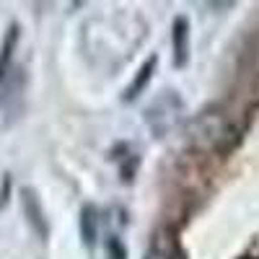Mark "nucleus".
Instances as JSON below:
<instances>
[{
	"label": "nucleus",
	"instance_id": "f257e3e1",
	"mask_svg": "<svg viewBox=\"0 0 259 259\" xmlns=\"http://www.w3.org/2000/svg\"><path fill=\"white\" fill-rule=\"evenodd\" d=\"M189 145L200 153L226 158L239 148L244 138V124H239L223 104H210L207 109L194 114L187 127Z\"/></svg>",
	"mask_w": 259,
	"mask_h": 259
},
{
	"label": "nucleus",
	"instance_id": "f03ea898",
	"mask_svg": "<svg viewBox=\"0 0 259 259\" xmlns=\"http://www.w3.org/2000/svg\"><path fill=\"white\" fill-rule=\"evenodd\" d=\"M145 124L150 127V133L156 138H166L168 133H174L179 122L184 119V101L177 91H163L158 94L150 106L145 109Z\"/></svg>",
	"mask_w": 259,
	"mask_h": 259
},
{
	"label": "nucleus",
	"instance_id": "7ed1b4c3",
	"mask_svg": "<svg viewBox=\"0 0 259 259\" xmlns=\"http://www.w3.org/2000/svg\"><path fill=\"white\" fill-rule=\"evenodd\" d=\"M16 50H18V26L11 24L3 45H0V106H6L24 89V70L16 65Z\"/></svg>",
	"mask_w": 259,
	"mask_h": 259
},
{
	"label": "nucleus",
	"instance_id": "20e7f679",
	"mask_svg": "<svg viewBox=\"0 0 259 259\" xmlns=\"http://www.w3.org/2000/svg\"><path fill=\"white\" fill-rule=\"evenodd\" d=\"M239 80H241V96L249 109H259V36L249 41V47L241 57L239 68Z\"/></svg>",
	"mask_w": 259,
	"mask_h": 259
},
{
	"label": "nucleus",
	"instance_id": "39448f33",
	"mask_svg": "<svg viewBox=\"0 0 259 259\" xmlns=\"http://www.w3.org/2000/svg\"><path fill=\"white\" fill-rule=\"evenodd\" d=\"M145 259H189V254L179 239V231L171 226H161L150 236Z\"/></svg>",
	"mask_w": 259,
	"mask_h": 259
},
{
	"label": "nucleus",
	"instance_id": "423d86ee",
	"mask_svg": "<svg viewBox=\"0 0 259 259\" xmlns=\"http://www.w3.org/2000/svg\"><path fill=\"white\" fill-rule=\"evenodd\" d=\"M21 205H24V212L26 218L31 223V228L36 231V236H41V239H47L50 236V226H47V218H45V210H41V202L36 197L34 189H21Z\"/></svg>",
	"mask_w": 259,
	"mask_h": 259
},
{
	"label": "nucleus",
	"instance_id": "0eeeda50",
	"mask_svg": "<svg viewBox=\"0 0 259 259\" xmlns=\"http://www.w3.org/2000/svg\"><path fill=\"white\" fill-rule=\"evenodd\" d=\"M171 45H174V65L184 68L189 60V21L184 16H177L171 24Z\"/></svg>",
	"mask_w": 259,
	"mask_h": 259
},
{
	"label": "nucleus",
	"instance_id": "6e6552de",
	"mask_svg": "<svg viewBox=\"0 0 259 259\" xmlns=\"http://www.w3.org/2000/svg\"><path fill=\"white\" fill-rule=\"evenodd\" d=\"M99 223H101V218H99L96 205H83V207H80L78 228H80V239H83V244L89 246V249L96 246V239H99Z\"/></svg>",
	"mask_w": 259,
	"mask_h": 259
},
{
	"label": "nucleus",
	"instance_id": "1a4fd4ad",
	"mask_svg": "<svg viewBox=\"0 0 259 259\" xmlns=\"http://www.w3.org/2000/svg\"><path fill=\"white\" fill-rule=\"evenodd\" d=\"M156 65H158V57H156V55H150V57L140 65V70H138L135 80L130 83V89L122 94V101H135V99L145 91V85L150 83V78H153V73H156Z\"/></svg>",
	"mask_w": 259,
	"mask_h": 259
},
{
	"label": "nucleus",
	"instance_id": "9d476101",
	"mask_svg": "<svg viewBox=\"0 0 259 259\" xmlns=\"http://www.w3.org/2000/svg\"><path fill=\"white\" fill-rule=\"evenodd\" d=\"M117 153H122V156H114L119 161V179L122 182H133L135 174H138V166H140V156L133 150V145H130V143L117 145Z\"/></svg>",
	"mask_w": 259,
	"mask_h": 259
},
{
	"label": "nucleus",
	"instance_id": "9b49d317",
	"mask_svg": "<svg viewBox=\"0 0 259 259\" xmlns=\"http://www.w3.org/2000/svg\"><path fill=\"white\" fill-rule=\"evenodd\" d=\"M104 249H106V254H109V259H127V249H124V244L119 241V236H106V241H104Z\"/></svg>",
	"mask_w": 259,
	"mask_h": 259
},
{
	"label": "nucleus",
	"instance_id": "f8f14e48",
	"mask_svg": "<svg viewBox=\"0 0 259 259\" xmlns=\"http://www.w3.org/2000/svg\"><path fill=\"white\" fill-rule=\"evenodd\" d=\"M244 259H259V256H244Z\"/></svg>",
	"mask_w": 259,
	"mask_h": 259
}]
</instances>
